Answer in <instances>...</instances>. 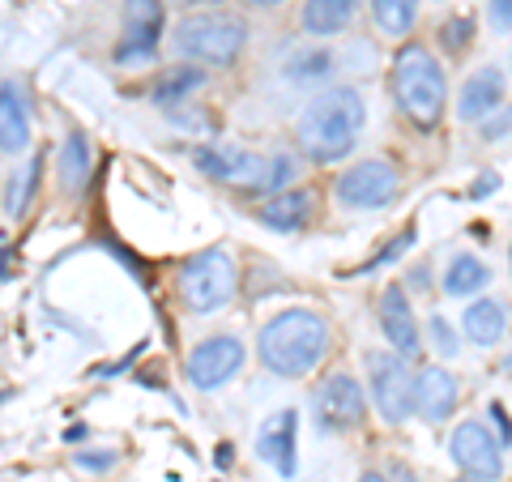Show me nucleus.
<instances>
[{"label":"nucleus","mask_w":512,"mask_h":482,"mask_svg":"<svg viewBox=\"0 0 512 482\" xmlns=\"http://www.w3.org/2000/svg\"><path fill=\"white\" fill-rule=\"evenodd\" d=\"M367 124L363 94L355 86H329L303 107V116L295 124L299 154L308 163H342V158L359 146V133Z\"/></svg>","instance_id":"1"},{"label":"nucleus","mask_w":512,"mask_h":482,"mask_svg":"<svg viewBox=\"0 0 512 482\" xmlns=\"http://www.w3.org/2000/svg\"><path fill=\"white\" fill-rule=\"evenodd\" d=\"M333 346V329L325 316H316L308 308H286L278 316H269L261 333H256V355L282 380H299L320 367V359Z\"/></svg>","instance_id":"2"},{"label":"nucleus","mask_w":512,"mask_h":482,"mask_svg":"<svg viewBox=\"0 0 512 482\" xmlns=\"http://www.w3.org/2000/svg\"><path fill=\"white\" fill-rule=\"evenodd\" d=\"M389 90H393L397 111H402L419 133L440 128L444 111H448V77H444V64L436 60V52H427L423 43L397 47L393 69H389Z\"/></svg>","instance_id":"3"},{"label":"nucleus","mask_w":512,"mask_h":482,"mask_svg":"<svg viewBox=\"0 0 512 482\" xmlns=\"http://www.w3.org/2000/svg\"><path fill=\"white\" fill-rule=\"evenodd\" d=\"M248 47V22L239 13L210 9V13H184L171 30V52L192 64H214L231 69Z\"/></svg>","instance_id":"4"},{"label":"nucleus","mask_w":512,"mask_h":482,"mask_svg":"<svg viewBox=\"0 0 512 482\" xmlns=\"http://www.w3.org/2000/svg\"><path fill=\"white\" fill-rule=\"evenodd\" d=\"M175 286H180V299L188 312L197 316H210L222 312L227 303L235 299V286H239V273L227 248H205L197 256H188L175 273Z\"/></svg>","instance_id":"5"},{"label":"nucleus","mask_w":512,"mask_h":482,"mask_svg":"<svg viewBox=\"0 0 512 482\" xmlns=\"http://www.w3.org/2000/svg\"><path fill=\"white\" fill-rule=\"evenodd\" d=\"M367 380H372V401H376L384 423L402 427V423L414 419V372H410V359H402L397 350H376V355H367Z\"/></svg>","instance_id":"6"},{"label":"nucleus","mask_w":512,"mask_h":482,"mask_svg":"<svg viewBox=\"0 0 512 482\" xmlns=\"http://www.w3.org/2000/svg\"><path fill=\"white\" fill-rule=\"evenodd\" d=\"M397 192H402V175L384 158H363V163L346 167L333 184V197L346 210H384L397 201Z\"/></svg>","instance_id":"7"},{"label":"nucleus","mask_w":512,"mask_h":482,"mask_svg":"<svg viewBox=\"0 0 512 482\" xmlns=\"http://www.w3.org/2000/svg\"><path fill=\"white\" fill-rule=\"evenodd\" d=\"M192 167L201 175H210V180H222V184H235V188H256L265 175V154H252L244 146H235V141H205V146H192L188 150Z\"/></svg>","instance_id":"8"},{"label":"nucleus","mask_w":512,"mask_h":482,"mask_svg":"<svg viewBox=\"0 0 512 482\" xmlns=\"http://www.w3.org/2000/svg\"><path fill=\"white\" fill-rule=\"evenodd\" d=\"M239 367H244V342L231 333H214L205 337V342L192 346L188 355V384L201 393H214L222 384H231L239 376Z\"/></svg>","instance_id":"9"},{"label":"nucleus","mask_w":512,"mask_h":482,"mask_svg":"<svg viewBox=\"0 0 512 482\" xmlns=\"http://www.w3.org/2000/svg\"><path fill=\"white\" fill-rule=\"evenodd\" d=\"M448 457H453L461 465V474H470L474 482H495L504 474V444L495 440V431H487L474 419L453 427V436H448Z\"/></svg>","instance_id":"10"},{"label":"nucleus","mask_w":512,"mask_h":482,"mask_svg":"<svg viewBox=\"0 0 512 482\" xmlns=\"http://www.w3.org/2000/svg\"><path fill=\"white\" fill-rule=\"evenodd\" d=\"M312 410H316V423L325 427V431H350V427H359V423L367 419L363 384L350 376V372H333V376L316 389Z\"/></svg>","instance_id":"11"},{"label":"nucleus","mask_w":512,"mask_h":482,"mask_svg":"<svg viewBox=\"0 0 512 482\" xmlns=\"http://www.w3.org/2000/svg\"><path fill=\"white\" fill-rule=\"evenodd\" d=\"M163 35V0H124V39L116 43V64H141L158 52Z\"/></svg>","instance_id":"12"},{"label":"nucleus","mask_w":512,"mask_h":482,"mask_svg":"<svg viewBox=\"0 0 512 482\" xmlns=\"http://www.w3.org/2000/svg\"><path fill=\"white\" fill-rule=\"evenodd\" d=\"M457 401H461V389L448 367H423V372H414V414H419L423 423H431V427L448 423Z\"/></svg>","instance_id":"13"},{"label":"nucleus","mask_w":512,"mask_h":482,"mask_svg":"<svg viewBox=\"0 0 512 482\" xmlns=\"http://www.w3.org/2000/svg\"><path fill=\"white\" fill-rule=\"evenodd\" d=\"M380 329H384L389 350H397L402 359L423 355V333H419V320H414V308H410L402 286H389V291L380 295Z\"/></svg>","instance_id":"14"},{"label":"nucleus","mask_w":512,"mask_h":482,"mask_svg":"<svg viewBox=\"0 0 512 482\" xmlns=\"http://www.w3.org/2000/svg\"><path fill=\"white\" fill-rule=\"evenodd\" d=\"M312 218H316V192L312 188H286V192H274L269 201L256 205V222L269 231H282V235H299Z\"/></svg>","instance_id":"15"},{"label":"nucleus","mask_w":512,"mask_h":482,"mask_svg":"<svg viewBox=\"0 0 512 482\" xmlns=\"http://www.w3.org/2000/svg\"><path fill=\"white\" fill-rule=\"evenodd\" d=\"M495 107H504V73L495 64L474 69L457 94V120L461 124H483Z\"/></svg>","instance_id":"16"},{"label":"nucleus","mask_w":512,"mask_h":482,"mask_svg":"<svg viewBox=\"0 0 512 482\" xmlns=\"http://www.w3.org/2000/svg\"><path fill=\"white\" fill-rule=\"evenodd\" d=\"M30 146V90L18 77L0 82V154H22Z\"/></svg>","instance_id":"17"},{"label":"nucleus","mask_w":512,"mask_h":482,"mask_svg":"<svg viewBox=\"0 0 512 482\" xmlns=\"http://www.w3.org/2000/svg\"><path fill=\"white\" fill-rule=\"evenodd\" d=\"M295 427H299V414L278 410V414H269L261 436H256V457L274 465L282 478H295Z\"/></svg>","instance_id":"18"},{"label":"nucleus","mask_w":512,"mask_h":482,"mask_svg":"<svg viewBox=\"0 0 512 482\" xmlns=\"http://www.w3.org/2000/svg\"><path fill=\"white\" fill-rule=\"evenodd\" d=\"M359 0H303V35L312 39H333L355 26Z\"/></svg>","instance_id":"19"},{"label":"nucleus","mask_w":512,"mask_h":482,"mask_svg":"<svg viewBox=\"0 0 512 482\" xmlns=\"http://www.w3.org/2000/svg\"><path fill=\"white\" fill-rule=\"evenodd\" d=\"M461 333L470 337L474 346H495V342H504V333H508V303L504 299H474L466 316H461Z\"/></svg>","instance_id":"20"},{"label":"nucleus","mask_w":512,"mask_h":482,"mask_svg":"<svg viewBox=\"0 0 512 482\" xmlns=\"http://www.w3.org/2000/svg\"><path fill=\"white\" fill-rule=\"evenodd\" d=\"M90 163H94V150H90V137L86 133H69L64 146L56 154V180L64 192H82L90 184Z\"/></svg>","instance_id":"21"},{"label":"nucleus","mask_w":512,"mask_h":482,"mask_svg":"<svg viewBox=\"0 0 512 482\" xmlns=\"http://www.w3.org/2000/svg\"><path fill=\"white\" fill-rule=\"evenodd\" d=\"M201 86H205V69H197V64H171V69H163L154 77L150 103H158V107L188 103V94H197Z\"/></svg>","instance_id":"22"},{"label":"nucleus","mask_w":512,"mask_h":482,"mask_svg":"<svg viewBox=\"0 0 512 482\" xmlns=\"http://www.w3.org/2000/svg\"><path fill=\"white\" fill-rule=\"evenodd\" d=\"M487 282H491V269L474 252H457L444 269V295H453V299H470L478 291H487Z\"/></svg>","instance_id":"23"},{"label":"nucleus","mask_w":512,"mask_h":482,"mask_svg":"<svg viewBox=\"0 0 512 482\" xmlns=\"http://www.w3.org/2000/svg\"><path fill=\"white\" fill-rule=\"evenodd\" d=\"M333 73H338V56L329 47H308V52H295L286 60V82L291 86H325Z\"/></svg>","instance_id":"24"},{"label":"nucleus","mask_w":512,"mask_h":482,"mask_svg":"<svg viewBox=\"0 0 512 482\" xmlns=\"http://www.w3.org/2000/svg\"><path fill=\"white\" fill-rule=\"evenodd\" d=\"M367 5H372L380 35L389 39H406L414 22H419V0H367Z\"/></svg>","instance_id":"25"},{"label":"nucleus","mask_w":512,"mask_h":482,"mask_svg":"<svg viewBox=\"0 0 512 482\" xmlns=\"http://www.w3.org/2000/svg\"><path fill=\"white\" fill-rule=\"evenodd\" d=\"M43 163H47L43 154H30V163L9 180V192H5L9 218H22L30 210V201H35V192H39V180H43Z\"/></svg>","instance_id":"26"},{"label":"nucleus","mask_w":512,"mask_h":482,"mask_svg":"<svg viewBox=\"0 0 512 482\" xmlns=\"http://www.w3.org/2000/svg\"><path fill=\"white\" fill-rule=\"evenodd\" d=\"M299 180V158L291 154V150H282V154H274L265 163V175H261V184H256L252 192H261V197H274V192H286Z\"/></svg>","instance_id":"27"},{"label":"nucleus","mask_w":512,"mask_h":482,"mask_svg":"<svg viewBox=\"0 0 512 482\" xmlns=\"http://www.w3.org/2000/svg\"><path fill=\"white\" fill-rule=\"evenodd\" d=\"M470 43H474V18H470V13H457V18H448L440 26V47L448 56L470 52Z\"/></svg>","instance_id":"28"},{"label":"nucleus","mask_w":512,"mask_h":482,"mask_svg":"<svg viewBox=\"0 0 512 482\" xmlns=\"http://www.w3.org/2000/svg\"><path fill=\"white\" fill-rule=\"evenodd\" d=\"M427 337H431V346H436L440 359H457V355H461V333L448 325L444 316H431V320H427Z\"/></svg>","instance_id":"29"},{"label":"nucleus","mask_w":512,"mask_h":482,"mask_svg":"<svg viewBox=\"0 0 512 482\" xmlns=\"http://www.w3.org/2000/svg\"><path fill=\"white\" fill-rule=\"evenodd\" d=\"M478 137L487 141H504V137H512V103H504V107H495L491 116L483 120V128H478Z\"/></svg>","instance_id":"30"},{"label":"nucleus","mask_w":512,"mask_h":482,"mask_svg":"<svg viewBox=\"0 0 512 482\" xmlns=\"http://www.w3.org/2000/svg\"><path fill=\"white\" fill-rule=\"evenodd\" d=\"M414 244V227H406L402 235H397V244H389V248H380L376 256H372V261H367L363 269H355V273H372V269H380V265H389V261H397V256H402L406 248Z\"/></svg>","instance_id":"31"},{"label":"nucleus","mask_w":512,"mask_h":482,"mask_svg":"<svg viewBox=\"0 0 512 482\" xmlns=\"http://www.w3.org/2000/svg\"><path fill=\"white\" fill-rule=\"evenodd\" d=\"M487 419H491V427H495V440H500V444L508 448V444H512V419L504 414L500 401H491V406H487Z\"/></svg>","instance_id":"32"},{"label":"nucleus","mask_w":512,"mask_h":482,"mask_svg":"<svg viewBox=\"0 0 512 482\" xmlns=\"http://www.w3.org/2000/svg\"><path fill=\"white\" fill-rule=\"evenodd\" d=\"M487 18L500 35H508L512 30V0H487Z\"/></svg>","instance_id":"33"},{"label":"nucleus","mask_w":512,"mask_h":482,"mask_svg":"<svg viewBox=\"0 0 512 482\" xmlns=\"http://www.w3.org/2000/svg\"><path fill=\"white\" fill-rule=\"evenodd\" d=\"M77 465H82V470H94V474H103V470H111V465H116V453H77Z\"/></svg>","instance_id":"34"},{"label":"nucleus","mask_w":512,"mask_h":482,"mask_svg":"<svg viewBox=\"0 0 512 482\" xmlns=\"http://www.w3.org/2000/svg\"><path fill=\"white\" fill-rule=\"evenodd\" d=\"M491 188H500V175H483V180L474 184V197H487Z\"/></svg>","instance_id":"35"},{"label":"nucleus","mask_w":512,"mask_h":482,"mask_svg":"<svg viewBox=\"0 0 512 482\" xmlns=\"http://www.w3.org/2000/svg\"><path fill=\"white\" fill-rule=\"evenodd\" d=\"M410 286H419V291H423V286H431V269H414V278H410Z\"/></svg>","instance_id":"36"},{"label":"nucleus","mask_w":512,"mask_h":482,"mask_svg":"<svg viewBox=\"0 0 512 482\" xmlns=\"http://www.w3.org/2000/svg\"><path fill=\"white\" fill-rule=\"evenodd\" d=\"M286 0H244V9H278Z\"/></svg>","instance_id":"37"},{"label":"nucleus","mask_w":512,"mask_h":482,"mask_svg":"<svg viewBox=\"0 0 512 482\" xmlns=\"http://www.w3.org/2000/svg\"><path fill=\"white\" fill-rule=\"evenodd\" d=\"M389 478H393V482H419V478L406 470V465H393V474H389Z\"/></svg>","instance_id":"38"},{"label":"nucleus","mask_w":512,"mask_h":482,"mask_svg":"<svg viewBox=\"0 0 512 482\" xmlns=\"http://www.w3.org/2000/svg\"><path fill=\"white\" fill-rule=\"evenodd\" d=\"M359 482H389V478L376 474V470H367V474H359Z\"/></svg>","instance_id":"39"},{"label":"nucleus","mask_w":512,"mask_h":482,"mask_svg":"<svg viewBox=\"0 0 512 482\" xmlns=\"http://www.w3.org/2000/svg\"><path fill=\"white\" fill-rule=\"evenodd\" d=\"M163 5H201V0H163Z\"/></svg>","instance_id":"40"},{"label":"nucleus","mask_w":512,"mask_h":482,"mask_svg":"<svg viewBox=\"0 0 512 482\" xmlns=\"http://www.w3.org/2000/svg\"><path fill=\"white\" fill-rule=\"evenodd\" d=\"M504 372H508V376H512V355H508V359H504Z\"/></svg>","instance_id":"41"},{"label":"nucleus","mask_w":512,"mask_h":482,"mask_svg":"<svg viewBox=\"0 0 512 482\" xmlns=\"http://www.w3.org/2000/svg\"><path fill=\"white\" fill-rule=\"evenodd\" d=\"M5 397H9V389H0V401H5Z\"/></svg>","instance_id":"42"},{"label":"nucleus","mask_w":512,"mask_h":482,"mask_svg":"<svg viewBox=\"0 0 512 482\" xmlns=\"http://www.w3.org/2000/svg\"><path fill=\"white\" fill-rule=\"evenodd\" d=\"M508 261H512V252H508Z\"/></svg>","instance_id":"43"},{"label":"nucleus","mask_w":512,"mask_h":482,"mask_svg":"<svg viewBox=\"0 0 512 482\" xmlns=\"http://www.w3.org/2000/svg\"><path fill=\"white\" fill-rule=\"evenodd\" d=\"M466 482H474V478H466Z\"/></svg>","instance_id":"44"}]
</instances>
